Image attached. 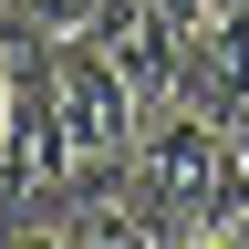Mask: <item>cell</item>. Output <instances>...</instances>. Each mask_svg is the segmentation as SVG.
Instances as JSON below:
<instances>
[{
    "label": "cell",
    "mask_w": 249,
    "mask_h": 249,
    "mask_svg": "<svg viewBox=\"0 0 249 249\" xmlns=\"http://www.w3.org/2000/svg\"><path fill=\"white\" fill-rule=\"evenodd\" d=\"M218 135H229V156H239V177H249V104H239L229 124H218Z\"/></svg>",
    "instance_id": "obj_7"
},
{
    "label": "cell",
    "mask_w": 249,
    "mask_h": 249,
    "mask_svg": "<svg viewBox=\"0 0 249 249\" xmlns=\"http://www.w3.org/2000/svg\"><path fill=\"white\" fill-rule=\"evenodd\" d=\"M177 104H197L208 124H229V114L249 104V11H239V21H218L208 42H187V52H177Z\"/></svg>",
    "instance_id": "obj_4"
},
{
    "label": "cell",
    "mask_w": 249,
    "mask_h": 249,
    "mask_svg": "<svg viewBox=\"0 0 249 249\" xmlns=\"http://www.w3.org/2000/svg\"><path fill=\"white\" fill-rule=\"evenodd\" d=\"M135 208H145V229L156 239H197V229H229V218L249 208V177H239V156L229 135L197 114V104H145V135H135Z\"/></svg>",
    "instance_id": "obj_1"
},
{
    "label": "cell",
    "mask_w": 249,
    "mask_h": 249,
    "mask_svg": "<svg viewBox=\"0 0 249 249\" xmlns=\"http://www.w3.org/2000/svg\"><path fill=\"white\" fill-rule=\"evenodd\" d=\"M0 166H11V62H0Z\"/></svg>",
    "instance_id": "obj_8"
},
{
    "label": "cell",
    "mask_w": 249,
    "mask_h": 249,
    "mask_svg": "<svg viewBox=\"0 0 249 249\" xmlns=\"http://www.w3.org/2000/svg\"><path fill=\"white\" fill-rule=\"evenodd\" d=\"M0 218H11V197H0Z\"/></svg>",
    "instance_id": "obj_10"
},
{
    "label": "cell",
    "mask_w": 249,
    "mask_h": 249,
    "mask_svg": "<svg viewBox=\"0 0 249 249\" xmlns=\"http://www.w3.org/2000/svg\"><path fill=\"white\" fill-rule=\"evenodd\" d=\"M0 249H62V229L42 208H11V218H0Z\"/></svg>",
    "instance_id": "obj_6"
},
{
    "label": "cell",
    "mask_w": 249,
    "mask_h": 249,
    "mask_svg": "<svg viewBox=\"0 0 249 249\" xmlns=\"http://www.w3.org/2000/svg\"><path fill=\"white\" fill-rule=\"evenodd\" d=\"M52 104H62V145H73V177L83 166H124L145 135V93L114 73L104 52L83 42V31H62L52 42Z\"/></svg>",
    "instance_id": "obj_2"
},
{
    "label": "cell",
    "mask_w": 249,
    "mask_h": 249,
    "mask_svg": "<svg viewBox=\"0 0 249 249\" xmlns=\"http://www.w3.org/2000/svg\"><path fill=\"white\" fill-rule=\"evenodd\" d=\"M83 42L104 52L145 104H166V93H177V42H166V21H156V0H104V11L83 21Z\"/></svg>",
    "instance_id": "obj_3"
},
{
    "label": "cell",
    "mask_w": 249,
    "mask_h": 249,
    "mask_svg": "<svg viewBox=\"0 0 249 249\" xmlns=\"http://www.w3.org/2000/svg\"><path fill=\"white\" fill-rule=\"evenodd\" d=\"M0 21H21V31H42V42H62V31L93 21V0H0Z\"/></svg>",
    "instance_id": "obj_5"
},
{
    "label": "cell",
    "mask_w": 249,
    "mask_h": 249,
    "mask_svg": "<svg viewBox=\"0 0 249 249\" xmlns=\"http://www.w3.org/2000/svg\"><path fill=\"white\" fill-rule=\"evenodd\" d=\"M229 239H239V249H249V208H239V218H229Z\"/></svg>",
    "instance_id": "obj_9"
}]
</instances>
